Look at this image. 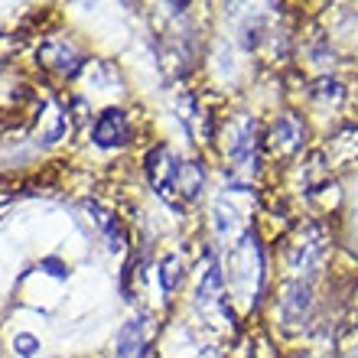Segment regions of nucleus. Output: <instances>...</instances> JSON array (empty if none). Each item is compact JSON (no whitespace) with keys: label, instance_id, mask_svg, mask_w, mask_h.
Returning a JSON list of instances; mask_svg holds the SVG:
<instances>
[{"label":"nucleus","instance_id":"nucleus-8","mask_svg":"<svg viewBox=\"0 0 358 358\" xmlns=\"http://www.w3.org/2000/svg\"><path fill=\"white\" fill-rule=\"evenodd\" d=\"M271 141H273V147H277V150L293 153L303 143V124L296 121L293 114H280V117H277V124H273V131H271Z\"/></svg>","mask_w":358,"mask_h":358},{"label":"nucleus","instance_id":"nucleus-13","mask_svg":"<svg viewBox=\"0 0 358 358\" xmlns=\"http://www.w3.org/2000/svg\"><path fill=\"white\" fill-rule=\"evenodd\" d=\"M36 349H39L36 336H29V332H17V336H13V352H17L20 358H33Z\"/></svg>","mask_w":358,"mask_h":358},{"label":"nucleus","instance_id":"nucleus-2","mask_svg":"<svg viewBox=\"0 0 358 358\" xmlns=\"http://www.w3.org/2000/svg\"><path fill=\"white\" fill-rule=\"evenodd\" d=\"M92 137L98 147L104 150H111V147H124V143L131 141V121H127V114L121 108H108V111L98 114V121L92 127Z\"/></svg>","mask_w":358,"mask_h":358},{"label":"nucleus","instance_id":"nucleus-5","mask_svg":"<svg viewBox=\"0 0 358 358\" xmlns=\"http://www.w3.org/2000/svg\"><path fill=\"white\" fill-rule=\"evenodd\" d=\"M228 157L235 160V170H251V163H255V121L235 124L231 141H228Z\"/></svg>","mask_w":358,"mask_h":358},{"label":"nucleus","instance_id":"nucleus-6","mask_svg":"<svg viewBox=\"0 0 358 358\" xmlns=\"http://www.w3.org/2000/svg\"><path fill=\"white\" fill-rule=\"evenodd\" d=\"M322 251H326L322 238L316 235V231H310V235H303L300 241L293 245V251H290V267H293V271H313V267L322 261Z\"/></svg>","mask_w":358,"mask_h":358},{"label":"nucleus","instance_id":"nucleus-3","mask_svg":"<svg viewBox=\"0 0 358 358\" xmlns=\"http://www.w3.org/2000/svg\"><path fill=\"white\" fill-rule=\"evenodd\" d=\"M39 62L46 69H52V72H59V76H76L78 69H82V52H78L69 39L62 36H52L43 43V49H39Z\"/></svg>","mask_w":358,"mask_h":358},{"label":"nucleus","instance_id":"nucleus-12","mask_svg":"<svg viewBox=\"0 0 358 358\" xmlns=\"http://www.w3.org/2000/svg\"><path fill=\"white\" fill-rule=\"evenodd\" d=\"M215 231L218 235H225V238L235 231V212H231L225 202H218L215 206Z\"/></svg>","mask_w":358,"mask_h":358},{"label":"nucleus","instance_id":"nucleus-10","mask_svg":"<svg viewBox=\"0 0 358 358\" xmlns=\"http://www.w3.org/2000/svg\"><path fill=\"white\" fill-rule=\"evenodd\" d=\"M206 186V173H202V163H182V170H179V179H176V196H182L186 202L199 199Z\"/></svg>","mask_w":358,"mask_h":358},{"label":"nucleus","instance_id":"nucleus-9","mask_svg":"<svg viewBox=\"0 0 358 358\" xmlns=\"http://www.w3.org/2000/svg\"><path fill=\"white\" fill-rule=\"evenodd\" d=\"M218 296H225V273H222L218 264H208V271L202 273V280H199L196 303L199 306H208V303H215Z\"/></svg>","mask_w":358,"mask_h":358},{"label":"nucleus","instance_id":"nucleus-11","mask_svg":"<svg viewBox=\"0 0 358 358\" xmlns=\"http://www.w3.org/2000/svg\"><path fill=\"white\" fill-rule=\"evenodd\" d=\"M182 280V261L179 257H163L160 261V283H163V293H173Z\"/></svg>","mask_w":358,"mask_h":358},{"label":"nucleus","instance_id":"nucleus-7","mask_svg":"<svg viewBox=\"0 0 358 358\" xmlns=\"http://www.w3.org/2000/svg\"><path fill=\"white\" fill-rule=\"evenodd\" d=\"M310 303H313V290H310V283H290L287 287V293H283V303H280V310H283V320L287 322H300L303 316H306V310H310Z\"/></svg>","mask_w":358,"mask_h":358},{"label":"nucleus","instance_id":"nucleus-1","mask_svg":"<svg viewBox=\"0 0 358 358\" xmlns=\"http://www.w3.org/2000/svg\"><path fill=\"white\" fill-rule=\"evenodd\" d=\"M147 179L150 186L160 192L163 199H176V179H179V170H182V160L173 153L170 143H157L150 153H147Z\"/></svg>","mask_w":358,"mask_h":358},{"label":"nucleus","instance_id":"nucleus-4","mask_svg":"<svg viewBox=\"0 0 358 358\" xmlns=\"http://www.w3.org/2000/svg\"><path fill=\"white\" fill-rule=\"evenodd\" d=\"M150 352V320L147 316H137L121 329L117 336V349L114 358H147Z\"/></svg>","mask_w":358,"mask_h":358}]
</instances>
